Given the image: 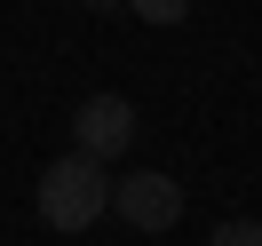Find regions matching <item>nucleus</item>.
<instances>
[{"mask_svg": "<svg viewBox=\"0 0 262 246\" xmlns=\"http://www.w3.org/2000/svg\"><path fill=\"white\" fill-rule=\"evenodd\" d=\"M32 207H40L48 230H88V222H103V214H112V167L88 159V151H64V159L40 167Z\"/></svg>", "mask_w": 262, "mask_h": 246, "instance_id": "obj_1", "label": "nucleus"}, {"mask_svg": "<svg viewBox=\"0 0 262 246\" xmlns=\"http://www.w3.org/2000/svg\"><path fill=\"white\" fill-rule=\"evenodd\" d=\"M112 207H119V222H127V230H175V214H183V183L159 175V167H135V175L112 183Z\"/></svg>", "mask_w": 262, "mask_h": 246, "instance_id": "obj_2", "label": "nucleus"}, {"mask_svg": "<svg viewBox=\"0 0 262 246\" xmlns=\"http://www.w3.org/2000/svg\"><path fill=\"white\" fill-rule=\"evenodd\" d=\"M127 143H135V103L127 96H88L80 111H72V151H88V159L112 167Z\"/></svg>", "mask_w": 262, "mask_h": 246, "instance_id": "obj_3", "label": "nucleus"}, {"mask_svg": "<svg viewBox=\"0 0 262 246\" xmlns=\"http://www.w3.org/2000/svg\"><path fill=\"white\" fill-rule=\"evenodd\" d=\"M127 16H143V24H183L191 0H127Z\"/></svg>", "mask_w": 262, "mask_h": 246, "instance_id": "obj_4", "label": "nucleus"}, {"mask_svg": "<svg viewBox=\"0 0 262 246\" xmlns=\"http://www.w3.org/2000/svg\"><path fill=\"white\" fill-rule=\"evenodd\" d=\"M207 246H262V222H223Z\"/></svg>", "mask_w": 262, "mask_h": 246, "instance_id": "obj_5", "label": "nucleus"}, {"mask_svg": "<svg viewBox=\"0 0 262 246\" xmlns=\"http://www.w3.org/2000/svg\"><path fill=\"white\" fill-rule=\"evenodd\" d=\"M80 8H96V16H112V8H127V0H80Z\"/></svg>", "mask_w": 262, "mask_h": 246, "instance_id": "obj_6", "label": "nucleus"}]
</instances>
